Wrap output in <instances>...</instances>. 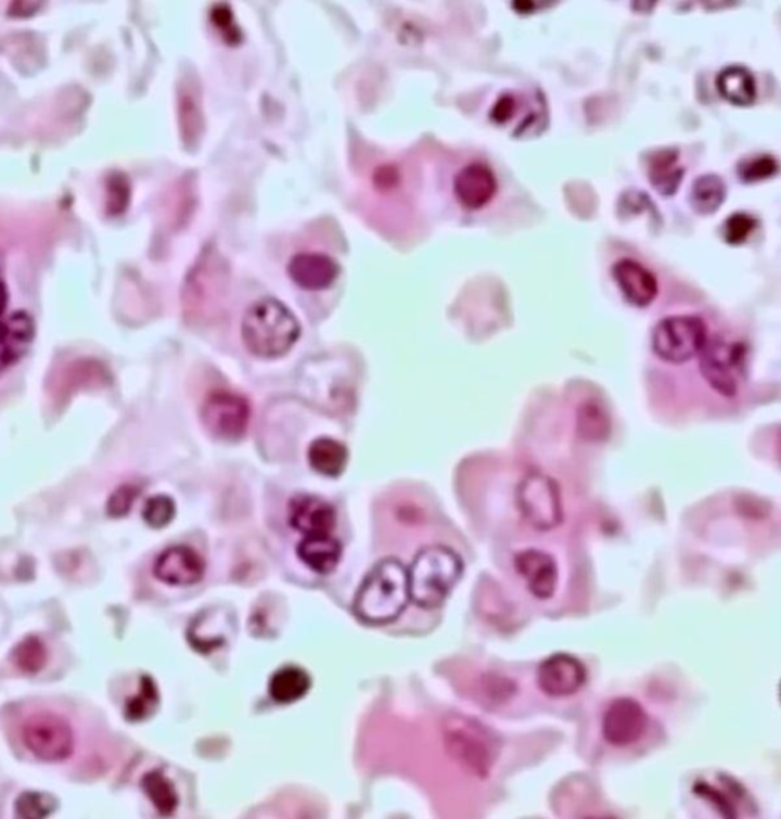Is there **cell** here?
<instances>
[{
  "label": "cell",
  "instance_id": "34",
  "mask_svg": "<svg viewBox=\"0 0 781 819\" xmlns=\"http://www.w3.org/2000/svg\"><path fill=\"white\" fill-rule=\"evenodd\" d=\"M213 24L219 28L221 36L228 43L235 44L240 41V31L235 26L234 16L228 5H216L212 11Z\"/></svg>",
  "mask_w": 781,
  "mask_h": 819
},
{
  "label": "cell",
  "instance_id": "31",
  "mask_svg": "<svg viewBox=\"0 0 781 819\" xmlns=\"http://www.w3.org/2000/svg\"><path fill=\"white\" fill-rule=\"evenodd\" d=\"M743 788L739 786L734 780H731L730 794L719 791V789L709 786V784L700 781L694 784L693 792L701 798L707 799L709 804L716 807L717 811L725 818H738V809L734 802H731V794L742 792Z\"/></svg>",
  "mask_w": 781,
  "mask_h": 819
},
{
  "label": "cell",
  "instance_id": "13",
  "mask_svg": "<svg viewBox=\"0 0 781 819\" xmlns=\"http://www.w3.org/2000/svg\"><path fill=\"white\" fill-rule=\"evenodd\" d=\"M289 522L306 536L332 535L336 527V511L332 503L318 496H295L289 503Z\"/></svg>",
  "mask_w": 781,
  "mask_h": 819
},
{
  "label": "cell",
  "instance_id": "20",
  "mask_svg": "<svg viewBox=\"0 0 781 819\" xmlns=\"http://www.w3.org/2000/svg\"><path fill=\"white\" fill-rule=\"evenodd\" d=\"M679 152L676 149H663L653 153L648 159V176L652 187L660 194L674 195L681 185L686 168L678 165Z\"/></svg>",
  "mask_w": 781,
  "mask_h": 819
},
{
  "label": "cell",
  "instance_id": "3",
  "mask_svg": "<svg viewBox=\"0 0 781 819\" xmlns=\"http://www.w3.org/2000/svg\"><path fill=\"white\" fill-rule=\"evenodd\" d=\"M464 573V563L445 545H432L420 551L408 571L409 597L417 606H441Z\"/></svg>",
  "mask_w": 781,
  "mask_h": 819
},
{
  "label": "cell",
  "instance_id": "17",
  "mask_svg": "<svg viewBox=\"0 0 781 819\" xmlns=\"http://www.w3.org/2000/svg\"><path fill=\"white\" fill-rule=\"evenodd\" d=\"M289 276L293 283L306 291H322L336 281L340 266L324 254L304 252L289 263Z\"/></svg>",
  "mask_w": 781,
  "mask_h": 819
},
{
  "label": "cell",
  "instance_id": "39",
  "mask_svg": "<svg viewBox=\"0 0 781 819\" xmlns=\"http://www.w3.org/2000/svg\"><path fill=\"white\" fill-rule=\"evenodd\" d=\"M7 307V291L5 285L0 283V317H2L3 310Z\"/></svg>",
  "mask_w": 781,
  "mask_h": 819
},
{
  "label": "cell",
  "instance_id": "26",
  "mask_svg": "<svg viewBox=\"0 0 781 819\" xmlns=\"http://www.w3.org/2000/svg\"><path fill=\"white\" fill-rule=\"evenodd\" d=\"M577 430L581 438L589 439V442H600V439L607 438V435H610V417L602 406L596 404V401H588L578 409Z\"/></svg>",
  "mask_w": 781,
  "mask_h": 819
},
{
  "label": "cell",
  "instance_id": "21",
  "mask_svg": "<svg viewBox=\"0 0 781 819\" xmlns=\"http://www.w3.org/2000/svg\"><path fill=\"white\" fill-rule=\"evenodd\" d=\"M296 551L299 559L318 574L333 573L342 555L340 540L332 535L307 536Z\"/></svg>",
  "mask_w": 781,
  "mask_h": 819
},
{
  "label": "cell",
  "instance_id": "33",
  "mask_svg": "<svg viewBox=\"0 0 781 819\" xmlns=\"http://www.w3.org/2000/svg\"><path fill=\"white\" fill-rule=\"evenodd\" d=\"M758 220L756 217L745 213H735L728 217L722 225V236L725 242L731 246H739L750 239V235L756 231Z\"/></svg>",
  "mask_w": 781,
  "mask_h": 819
},
{
  "label": "cell",
  "instance_id": "12",
  "mask_svg": "<svg viewBox=\"0 0 781 819\" xmlns=\"http://www.w3.org/2000/svg\"><path fill=\"white\" fill-rule=\"evenodd\" d=\"M153 574L157 580L172 586L199 584L205 576L202 555L185 545L168 548L157 558Z\"/></svg>",
  "mask_w": 781,
  "mask_h": 819
},
{
  "label": "cell",
  "instance_id": "32",
  "mask_svg": "<svg viewBox=\"0 0 781 819\" xmlns=\"http://www.w3.org/2000/svg\"><path fill=\"white\" fill-rule=\"evenodd\" d=\"M176 516L175 501L170 496L157 495L146 501L142 517L149 527L161 529L171 524Z\"/></svg>",
  "mask_w": 781,
  "mask_h": 819
},
{
  "label": "cell",
  "instance_id": "5",
  "mask_svg": "<svg viewBox=\"0 0 781 819\" xmlns=\"http://www.w3.org/2000/svg\"><path fill=\"white\" fill-rule=\"evenodd\" d=\"M701 373L713 389L724 397H734L745 379L748 347L731 336H715L701 349Z\"/></svg>",
  "mask_w": 781,
  "mask_h": 819
},
{
  "label": "cell",
  "instance_id": "38",
  "mask_svg": "<svg viewBox=\"0 0 781 819\" xmlns=\"http://www.w3.org/2000/svg\"><path fill=\"white\" fill-rule=\"evenodd\" d=\"M553 3L548 2H513L512 7L516 13L520 14H533L540 10V7H551Z\"/></svg>",
  "mask_w": 781,
  "mask_h": 819
},
{
  "label": "cell",
  "instance_id": "37",
  "mask_svg": "<svg viewBox=\"0 0 781 819\" xmlns=\"http://www.w3.org/2000/svg\"><path fill=\"white\" fill-rule=\"evenodd\" d=\"M399 182V172L393 167H381L374 175V183L379 190H390Z\"/></svg>",
  "mask_w": 781,
  "mask_h": 819
},
{
  "label": "cell",
  "instance_id": "22",
  "mask_svg": "<svg viewBox=\"0 0 781 819\" xmlns=\"http://www.w3.org/2000/svg\"><path fill=\"white\" fill-rule=\"evenodd\" d=\"M311 679L303 668L289 665L273 674L269 682V694L278 704H293L306 696Z\"/></svg>",
  "mask_w": 781,
  "mask_h": 819
},
{
  "label": "cell",
  "instance_id": "23",
  "mask_svg": "<svg viewBox=\"0 0 781 819\" xmlns=\"http://www.w3.org/2000/svg\"><path fill=\"white\" fill-rule=\"evenodd\" d=\"M309 463L319 475L340 476L348 463V450L332 438H318L310 445Z\"/></svg>",
  "mask_w": 781,
  "mask_h": 819
},
{
  "label": "cell",
  "instance_id": "6",
  "mask_svg": "<svg viewBox=\"0 0 781 819\" xmlns=\"http://www.w3.org/2000/svg\"><path fill=\"white\" fill-rule=\"evenodd\" d=\"M707 340V327L701 318L668 317L653 330L652 348L664 362L683 363L700 355Z\"/></svg>",
  "mask_w": 781,
  "mask_h": 819
},
{
  "label": "cell",
  "instance_id": "25",
  "mask_svg": "<svg viewBox=\"0 0 781 819\" xmlns=\"http://www.w3.org/2000/svg\"><path fill=\"white\" fill-rule=\"evenodd\" d=\"M141 784L150 802L153 803L161 815L168 817V815L175 814L179 804L178 792H176L175 784L164 773L157 771L146 773Z\"/></svg>",
  "mask_w": 781,
  "mask_h": 819
},
{
  "label": "cell",
  "instance_id": "28",
  "mask_svg": "<svg viewBox=\"0 0 781 819\" xmlns=\"http://www.w3.org/2000/svg\"><path fill=\"white\" fill-rule=\"evenodd\" d=\"M13 660L24 674L36 675L48 663V650L39 638L29 637L14 649Z\"/></svg>",
  "mask_w": 781,
  "mask_h": 819
},
{
  "label": "cell",
  "instance_id": "19",
  "mask_svg": "<svg viewBox=\"0 0 781 819\" xmlns=\"http://www.w3.org/2000/svg\"><path fill=\"white\" fill-rule=\"evenodd\" d=\"M717 90L732 106L751 107L757 101V82L743 66H728L716 78Z\"/></svg>",
  "mask_w": 781,
  "mask_h": 819
},
{
  "label": "cell",
  "instance_id": "18",
  "mask_svg": "<svg viewBox=\"0 0 781 819\" xmlns=\"http://www.w3.org/2000/svg\"><path fill=\"white\" fill-rule=\"evenodd\" d=\"M36 327L24 311L0 321V373L14 366L28 351Z\"/></svg>",
  "mask_w": 781,
  "mask_h": 819
},
{
  "label": "cell",
  "instance_id": "10",
  "mask_svg": "<svg viewBox=\"0 0 781 819\" xmlns=\"http://www.w3.org/2000/svg\"><path fill=\"white\" fill-rule=\"evenodd\" d=\"M648 724V713L640 702L629 698L617 699L604 713L603 735L611 745L629 746L643 738Z\"/></svg>",
  "mask_w": 781,
  "mask_h": 819
},
{
  "label": "cell",
  "instance_id": "9",
  "mask_svg": "<svg viewBox=\"0 0 781 819\" xmlns=\"http://www.w3.org/2000/svg\"><path fill=\"white\" fill-rule=\"evenodd\" d=\"M29 753L44 762L66 760L74 750V734L65 719L55 714H36L22 728Z\"/></svg>",
  "mask_w": 781,
  "mask_h": 819
},
{
  "label": "cell",
  "instance_id": "7",
  "mask_svg": "<svg viewBox=\"0 0 781 819\" xmlns=\"http://www.w3.org/2000/svg\"><path fill=\"white\" fill-rule=\"evenodd\" d=\"M517 507L522 517L540 532L553 529L563 521L561 488L543 473L533 472L522 479Z\"/></svg>",
  "mask_w": 781,
  "mask_h": 819
},
{
  "label": "cell",
  "instance_id": "35",
  "mask_svg": "<svg viewBox=\"0 0 781 819\" xmlns=\"http://www.w3.org/2000/svg\"><path fill=\"white\" fill-rule=\"evenodd\" d=\"M138 488L133 486L119 487L114 495L111 496L107 503V511L112 517L126 516L129 513L131 506H133L135 499H137Z\"/></svg>",
  "mask_w": 781,
  "mask_h": 819
},
{
  "label": "cell",
  "instance_id": "15",
  "mask_svg": "<svg viewBox=\"0 0 781 819\" xmlns=\"http://www.w3.org/2000/svg\"><path fill=\"white\" fill-rule=\"evenodd\" d=\"M453 191L465 209L484 208L498 191L497 176L484 164H471L458 172Z\"/></svg>",
  "mask_w": 781,
  "mask_h": 819
},
{
  "label": "cell",
  "instance_id": "27",
  "mask_svg": "<svg viewBox=\"0 0 781 819\" xmlns=\"http://www.w3.org/2000/svg\"><path fill=\"white\" fill-rule=\"evenodd\" d=\"M159 706V693H157L156 683L149 676L141 679V689L137 696L127 701L126 719L130 722H142L156 713Z\"/></svg>",
  "mask_w": 781,
  "mask_h": 819
},
{
  "label": "cell",
  "instance_id": "29",
  "mask_svg": "<svg viewBox=\"0 0 781 819\" xmlns=\"http://www.w3.org/2000/svg\"><path fill=\"white\" fill-rule=\"evenodd\" d=\"M57 806V799L52 795L43 794V792H25L18 796L14 810L18 818L40 819L54 814Z\"/></svg>",
  "mask_w": 781,
  "mask_h": 819
},
{
  "label": "cell",
  "instance_id": "1",
  "mask_svg": "<svg viewBox=\"0 0 781 819\" xmlns=\"http://www.w3.org/2000/svg\"><path fill=\"white\" fill-rule=\"evenodd\" d=\"M409 599L408 570L399 560L386 559L363 578L353 612L367 625H388L404 614Z\"/></svg>",
  "mask_w": 781,
  "mask_h": 819
},
{
  "label": "cell",
  "instance_id": "16",
  "mask_svg": "<svg viewBox=\"0 0 781 819\" xmlns=\"http://www.w3.org/2000/svg\"><path fill=\"white\" fill-rule=\"evenodd\" d=\"M612 277L617 283L619 291L625 296L627 303L635 307L651 306L653 299L658 295V281L655 276L644 268L640 263L629 260L618 261L612 268Z\"/></svg>",
  "mask_w": 781,
  "mask_h": 819
},
{
  "label": "cell",
  "instance_id": "30",
  "mask_svg": "<svg viewBox=\"0 0 781 819\" xmlns=\"http://www.w3.org/2000/svg\"><path fill=\"white\" fill-rule=\"evenodd\" d=\"M777 172H779V163L771 155L745 157L738 165L739 178L745 183L771 179Z\"/></svg>",
  "mask_w": 781,
  "mask_h": 819
},
{
  "label": "cell",
  "instance_id": "4",
  "mask_svg": "<svg viewBox=\"0 0 781 819\" xmlns=\"http://www.w3.org/2000/svg\"><path fill=\"white\" fill-rule=\"evenodd\" d=\"M443 742L449 757L465 772L487 779L499 754V739L488 728L471 717H446L443 722Z\"/></svg>",
  "mask_w": 781,
  "mask_h": 819
},
{
  "label": "cell",
  "instance_id": "8",
  "mask_svg": "<svg viewBox=\"0 0 781 819\" xmlns=\"http://www.w3.org/2000/svg\"><path fill=\"white\" fill-rule=\"evenodd\" d=\"M201 411L206 430L225 442L242 438L249 426V401L231 391L219 389L208 394Z\"/></svg>",
  "mask_w": 781,
  "mask_h": 819
},
{
  "label": "cell",
  "instance_id": "36",
  "mask_svg": "<svg viewBox=\"0 0 781 819\" xmlns=\"http://www.w3.org/2000/svg\"><path fill=\"white\" fill-rule=\"evenodd\" d=\"M516 114V100L512 95H502L490 112V119L498 126H502Z\"/></svg>",
  "mask_w": 781,
  "mask_h": 819
},
{
  "label": "cell",
  "instance_id": "2",
  "mask_svg": "<svg viewBox=\"0 0 781 819\" xmlns=\"http://www.w3.org/2000/svg\"><path fill=\"white\" fill-rule=\"evenodd\" d=\"M302 334L298 319L281 300L263 298L247 309L242 322L244 345L263 359L284 356Z\"/></svg>",
  "mask_w": 781,
  "mask_h": 819
},
{
  "label": "cell",
  "instance_id": "11",
  "mask_svg": "<svg viewBox=\"0 0 781 819\" xmlns=\"http://www.w3.org/2000/svg\"><path fill=\"white\" fill-rule=\"evenodd\" d=\"M588 671L576 656L555 653L537 668V686L550 698H566L585 686Z\"/></svg>",
  "mask_w": 781,
  "mask_h": 819
},
{
  "label": "cell",
  "instance_id": "24",
  "mask_svg": "<svg viewBox=\"0 0 781 819\" xmlns=\"http://www.w3.org/2000/svg\"><path fill=\"white\" fill-rule=\"evenodd\" d=\"M727 197V185L717 175H704L694 180L690 205L700 216H712L722 206Z\"/></svg>",
  "mask_w": 781,
  "mask_h": 819
},
{
  "label": "cell",
  "instance_id": "14",
  "mask_svg": "<svg viewBox=\"0 0 781 819\" xmlns=\"http://www.w3.org/2000/svg\"><path fill=\"white\" fill-rule=\"evenodd\" d=\"M517 573L527 581L529 592L539 600H548L558 589L559 571L554 559L543 551H522L514 559Z\"/></svg>",
  "mask_w": 781,
  "mask_h": 819
}]
</instances>
